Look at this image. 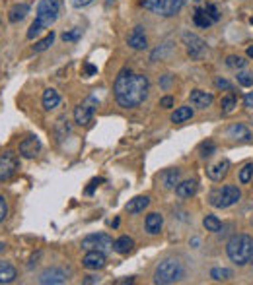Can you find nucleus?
<instances>
[{
    "label": "nucleus",
    "instance_id": "f257e3e1",
    "mask_svg": "<svg viewBox=\"0 0 253 285\" xmlns=\"http://www.w3.org/2000/svg\"><path fill=\"white\" fill-rule=\"evenodd\" d=\"M148 78L144 74H133L131 70H121L115 80V99L123 109L139 107L148 97Z\"/></svg>",
    "mask_w": 253,
    "mask_h": 285
},
{
    "label": "nucleus",
    "instance_id": "f03ea898",
    "mask_svg": "<svg viewBox=\"0 0 253 285\" xmlns=\"http://www.w3.org/2000/svg\"><path fill=\"white\" fill-rule=\"evenodd\" d=\"M61 12V4L59 0H39L37 2V10H35V22L29 25L27 29V39L37 37L43 29H47L51 25L57 22Z\"/></svg>",
    "mask_w": 253,
    "mask_h": 285
},
{
    "label": "nucleus",
    "instance_id": "7ed1b4c3",
    "mask_svg": "<svg viewBox=\"0 0 253 285\" xmlns=\"http://www.w3.org/2000/svg\"><path fill=\"white\" fill-rule=\"evenodd\" d=\"M228 258L238 264L245 266L247 262L253 260V237L249 235H234L226 245Z\"/></svg>",
    "mask_w": 253,
    "mask_h": 285
},
{
    "label": "nucleus",
    "instance_id": "20e7f679",
    "mask_svg": "<svg viewBox=\"0 0 253 285\" xmlns=\"http://www.w3.org/2000/svg\"><path fill=\"white\" fill-rule=\"evenodd\" d=\"M181 277H183V264L177 258H165L154 270V283L158 285L176 283Z\"/></svg>",
    "mask_w": 253,
    "mask_h": 285
},
{
    "label": "nucleus",
    "instance_id": "39448f33",
    "mask_svg": "<svg viewBox=\"0 0 253 285\" xmlns=\"http://www.w3.org/2000/svg\"><path fill=\"white\" fill-rule=\"evenodd\" d=\"M240 198H241V192H240V188H238V186L224 185V186H220V188H215V190L210 192L208 202H210V206L224 210V208H230V206L238 204Z\"/></svg>",
    "mask_w": 253,
    "mask_h": 285
},
{
    "label": "nucleus",
    "instance_id": "423d86ee",
    "mask_svg": "<svg viewBox=\"0 0 253 285\" xmlns=\"http://www.w3.org/2000/svg\"><path fill=\"white\" fill-rule=\"evenodd\" d=\"M189 0H142V6L150 12L164 16V18H172L179 14V10L187 4Z\"/></svg>",
    "mask_w": 253,
    "mask_h": 285
},
{
    "label": "nucleus",
    "instance_id": "0eeeda50",
    "mask_svg": "<svg viewBox=\"0 0 253 285\" xmlns=\"http://www.w3.org/2000/svg\"><path fill=\"white\" fill-rule=\"evenodd\" d=\"M96 107H98V99L94 95H90L82 101L78 107L74 109V123L80 124V126H86V124L92 123L94 119V112H96Z\"/></svg>",
    "mask_w": 253,
    "mask_h": 285
},
{
    "label": "nucleus",
    "instance_id": "6e6552de",
    "mask_svg": "<svg viewBox=\"0 0 253 285\" xmlns=\"http://www.w3.org/2000/svg\"><path fill=\"white\" fill-rule=\"evenodd\" d=\"M82 248L84 250H101L107 252L113 248V239L105 233H92L86 239H82Z\"/></svg>",
    "mask_w": 253,
    "mask_h": 285
},
{
    "label": "nucleus",
    "instance_id": "1a4fd4ad",
    "mask_svg": "<svg viewBox=\"0 0 253 285\" xmlns=\"http://www.w3.org/2000/svg\"><path fill=\"white\" fill-rule=\"evenodd\" d=\"M183 45H185V49H187V54H189L191 59H195V61H199L204 56V52H206V43L202 41L199 35H195V33H183Z\"/></svg>",
    "mask_w": 253,
    "mask_h": 285
},
{
    "label": "nucleus",
    "instance_id": "9d476101",
    "mask_svg": "<svg viewBox=\"0 0 253 285\" xmlns=\"http://www.w3.org/2000/svg\"><path fill=\"white\" fill-rule=\"evenodd\" d=\"M18 157L10 153V151H6V153H2L0 155V183H6V181H10L16 171H18Z\"/></svg>",
    "mask_w": 253,
    "mask_h": 285
},
{
    "label": "nucleus",
    "instance_id": "9b49d317",
    "mask_svg": "<svg viewBox=\"0 0 253 285\" xmlns=\"http://www.w3.org/2000/svg\"><path fill=\"white\" fill-rule=\"evenodd\" d=\"M68 281V273L63 268H47L39 275V283L43 285H61Z\"/></svg>",
    "mask_w": 253,
    "mask_h": 285
},
{
    "label": "nucleus",
    "instance_id": "f8f14e48",
    "mask_svg": "<svg viewBox=\"0 0 253 285\" xmlns=\"http://www.w3.org/2000/svg\"><path fill=\"white\" fill-rule=\"evenodd\" d=\"M105 264H107V258H105V252L101 250H88L86 256L82 258V266L88 270H101Z\"/></svg>",
    "mask_w": 253,
    "mask_h": 285
},
{
    "label": "nucleus",
    "instance_id": "ddd939ff",
    "mask_svg": "<svg viewBox=\"0 0 253 285\" xmlns=\"http://www.w3.org/2000/svg\"><path fill=\"white\" fill-rule=\"evenodd\" d=\"M228 171H230V161H228V159H220V161H216L206 167V177H208L210 181H216V183H218V181H222V179L226 177Z\"/></svg>",
    "mask_w": 253,
    "mask_h": 285
},
{
    "label": "nucleus",
    "instance_id": "4468645a",
    "mask_svg": "<svg viewBox=\"0 0 253 285\" xmlns=\"http://www.w3.org/2000/svg\"><path fill=\"white\" fill-rule=\"evenodd\" d=\"M39 149H41V142H39L37 138L27 136L25 140H22V144H20V155L25 157V159H31V157L37 155Z\"/></svg>",
    "mask_w": 253,
    "mask_h": 285
},
{
    "label": "nucleus",
    "instance_id": "2eb2a0df",
    "mask_svg": "<svg viewBox=\"0 0 253 285\" xmlns=\"http://www.w3.org/2000/svg\"><path fill=\"white\" fill-rule=\"evenodd\" d=\"M189 101L193 107H197V109H208L210 105H213V93H206V91H202V89H193L189 95Z\"/></svg>",
    "mask_w": 253,
    "mask_h": 285
},
{
    "label": "nucleus",
    "instance_id": "dca6fc26",
    "mask_svg": "<svg viewBox=\"0 0 253 285\" xmlns=\"http://www.w3.org/2000/svg\"><path fill=\"white\" fill-rule=\"evenodd\" d=\"M126 43H129V47H131V49H135V50L146 49L148 41H146L144 27H142V25H137V27L131 31V35H129V39H126Z\"/></svg>",
    "mask_w": 253,
    "mask_h": 285
},
{
    "label": "nucleus",
    "instance_id": "f3484780",
    "mask_svg": "<svg viewBox=\"0 0 253 285\" xmlns=\"http://www.w3.org/2000/svg\"><path fill=\"white\" fill-rule=\"evenodd\" d=\"M146 231L150 233V235H158L160 231H162V227H164V217H162V213H156V211H152L146 215Z\"/></svg>",
    "mask_w": 253,
    "mask_h": 285
},
{
    "label": "nucleus",
    "instance_id": "a211bd4d",
    "mask_svg": "<svg viewBox=\"0 0 253 285\" xmlns=\"http://www.w3.org/2000/svg\"><path fill=\"white\" fill-rule=\"evenodd\" d=\"M226 134L234 140H241V142H249L251 140V130L245 126V124H232L226 130Z\"/></svg>",
    "mask_w": 253,
    "mask_h": 285
},
{
    "label": "nucleus",
    "instance_id": "6ab92c4d",
    "mask_svg": "<svg viewBox=\"0 0 253 285\" xmlns=\"http://www.w3.org/2000/svg\"><path fill=\"white\" fill-rule=\"evenodd\" d=\"M181 171L179 169H165L164 173L160 175V183H162V186L164 188H176L181 181Z\"/></svg>",
    "mask_w": 253,
    "mask_h": 285
},
{
    "label": "nucleus",
    "instance_id": "aec40b11",
    "mask_svg": "<svg viewBox=\"0 0 253 285\" xmlns=\"http://www.w3.org/2000/svg\"><path fill=\"white\" fill-rule=\"evenodd\" d=\"M59 103H61V95H59V91L57 89H45L43 91V109L45 111H53L55 107H59Z\"/></svg>",
    "mask_w": 253,
    "mask_h": 285
},
{
    "label": "nucleus",
    "instance_id": "412c9836",
    "mask_svg": "<svg viewBox=\"0 0 253 285\" xmlns=\"http://www.w3.org/2000/svg\"><path fill=\"white\" fill-rule=\"evenodd\" d=\"M148 204H150V198H148V196H135L133 200H129L125 210L129 211V213H140V211H144L148 208Z\"/></svg>",
    "mask_w": 253,
    "mask_h": 285
},
{
    "label": "nucleus",
    "instance_id": "4be33fe9",
    "mask_svg": "<svg viewBox=\"0 0 253 285\" xmlns=\"http://www.w3.org/2000/svg\"><path fill=\"white\" fill-rule=\"evenodd\" d=\"M176 194L179 198H191L197 194V181H183L176 186Z\"/></svg>",
    "mask_w": 253,
    "mask_h": 285
},
{
    "label": "nucleus",
    "instance_id": "5701e85b",
    "mask_svg": "<svg viewBox=\"0 0 253 285\" xmlns=\"http://www.w3.org/2000/svg\"><path fill=\"white\" fill-rule=\"evenodd\" d=\"M16 268H14L10 262H2L0 260V283H10L16 279Z\"/></svg>",
    "mask_w": 253,
    "mask_h": 285
},
{
    "label": "nucleus",
    "instance_id": "b1692460",
    "mask_svg": "<svg viewBox=\"0 0 253 285\" xmlns=\"http://www.w3.org/2000/svg\"><path fill=\"white\" fill-rule=\"evenodd\" d=\"M133 247H135V241L126 235L119 237V239L113 243V250L115 252H119V254H129V252L133 250Z\"/></svg>",
    "mask_w": 253,
    "mask_h": 285
},
{
    "label": "nucleus",
    "instance_id": "393cba45",
    "mask_svg": "<svg viewBox=\"0 0 253 285\" xmlns=\"http://www.w3.org/2000/svg\"><path fill=\"white\" fill-rule=\"evenodd\" d=\"M27 14H29V6L27 4H16L12 10H10V14H8V20L12 24H16V22H22Z\"/></svg>",
    "mask_w": 253,
    "mask_h": 285
},
{
    "label": "nucleus",
    "instance_id": "a878e982",
    "mask_svg": "<svg viewBox=\"0 0 253 285\" xmlns=\"http://www.w3.org/2000/svg\"><path fill=\"white\" fill-rule=\"evenodd\" d=\"M193 22H195L197 27H202V29H206V27H210V25L215 24L213 18L204 12V8H202V10H195V14H193Z\"/></svg>",
    "mask_w": 253,
    "mask_h": 285
},
{
    "label": "nucleus",
    "instance_id": "bb28decb",
    "mask_svg": "<svg viewBox=\"0 0 253 285\" xmlns=\"http://www.w3.org/2000/svg\"><path fill=\"white\" fill-rule=\"evenodd\" d=\"M191 117H193V109L187 107V105H183V107H177L174 115H172V123H185V121H189Z\"/></svg>",
    "mask_w": 253,
    "mask_h": 285
},
{
    "label": "nucleus",
    "instance_id": "cd10ccee",
    "mask_svg": "<svg viewBox=\"0 0 253 285\" xmlns=\"http://www.w3.org/2000/svg\"><path fill=\"white\" fill-rule=\"evenodd\" d=\"M202 225H204V229L210 231V233H218V231L222 229V221H220L216 215H206V217L202 219Z\"/></svg>",
    "mask_w": 253,
    "mask_h": 285
},
{
    "label": "nucleus",
    "instance_id": "c85d7f7f",
    "mask_svg": "<svg viewBox=\"0 0 253 285\" xmlns=\"http://www.w3.org/2000/svg\"><path fill=\"white\" fill-rule=\"evenodd\" d=\"M236 105H238V99H236V95L234 93H228L222 97L220 101V107H222V112H232L236 109Z\"/></svg>",
    "mask_w": 253,
    "mask_h": 285
},
{
    "label": "nucleus",
    "instance_id": "c756f323",
    "mask_svg": "<svg viewBox=\"0 0 253 285\" xmlns=\"http://www.w3.org/2000/svg\"><path fill=\"white\" fill-rule=\"evenodd\" d=\"M53 41H55V33L51 31V33H47L41 41H37V43L33 45V50H35V52H43V50H47L51 45H53Z\"/></svg>",
    "mask_w": 253,
    "mask_h": 285
},
{
    "label": "nucleus",
    "instance_id": "7c9ffc66",
    "mask_svg": "<svg viewBox=\"0 0 253 285\" xmlns=\"http://www.w3.org/2000/svg\"><path fill=\"white\" fill-rule=\"evenodd\" d=\"M210 277L216 279V281H226V279L232 277V272L228 268H213L210 270Z\"/></svg>",
    "mask_w": 253,
    "mask_h": 285
},
{
    "label": "nucleus",
    "instance_id": "2f4dec72",
    "mask_svg": "<svg viewBox=\"0 0 253 285\" xmlns=\"http://www.w3.org/2000/svg\"><path fill=\"white\" fill-rule=\"evenodd\" d=\"M215 151H216V146L213 140H206V142H202L201 146H199V153H201V157H204V159L210 157Z\"/></svg>",
    "mask_w": 253,
    "mask_h": 285
},
{
    "label": "nucleus",
    "instance_id": "473e14b6",
    "mask_svg": "<svg viewBox=\"0 0 253 285\" xmlns=\"http://www.w3.org/2000/svg\"><path fill=\"white\" fill-rule=\"evenodd\" d=\"M253 179V163H247L240 169V183L241 185H247Z\"/></svg>",
    "mask_w": 253,
    "mask_h": 285
},
{
    "label": "nucleus",
    "instance_id": "72a5a7b5",
    "mask_svg": "<svg viewBox=\"0 0 253 285\" xmlns=\"http://www.w3.org/2000/svg\"><path fill=\"white\" fill-rule=\"evenodd\" d=\"M247 64L245 59H241V56H236V54H232V56H228L226 59V66L228 68H243Z\"/></svg>",
    "mask_w": 253,
    "mask_h": 285
},
{
    "label": "nucleus",
    "instance_id": "f704fd0d",
    "mask_svg": "<svg viewBox=\"0 0 253 285\" xmlns=\"http://www.w3.org/2000/svg\"><path fill=\"white\" fill-rule=\"evenodd\" d=\"M80 37H82V29H78V27H74V29H70V31H64V33H63V41H64V43L78 41Z\"/></svg>",
    "mask_w": 253,
    "mask_h": 285
},
{
    "label": "nucleus",
    "instance_id": "c9c22d12",
    "mask_svg": "<svg viewBox=\"0 0 253 285\" xmlns=\"http://www.w3.org/2000/svg\"><path fill=\"white\" fill-rule=\"evenodd\" d=\"M57 132H59V136H61V138L66 136V134L70 132V126H68V121H66V117H61V119L57 121Z\"/></svg>",
    "mask_w": 253,
    "mask_h": 285
},
{
    "label": "nucleus",
    "instance_id": "e433bc0d",
    "mask_svg": "<svg viewBox=\"0 0 253 285\" xmlns=\"http://www.w3.org/2000/svg\"><path fill=\"white\" fill-rule=\"evenodd\" d=\"M238 78V84L243 87H249L253 86V74H247V72H240V74L236 76Z\"/></svg>",
    "mask_w": 253,
    "mask_h": 285
},
{
    "label": "nucleus",
    "instance_id": "4c0bfd02",
    "mask_svg": "<svg viewBox=\"0 0 253 285\" xmlns=\"http://www.w3.org/2000/svg\"><path fill=\"white\" fill-rule=\"evenodd\" d=\"M204 12L213 18V22H218V20H220V12H218V8H216L215 4H206V6H204Z\"/></svg>",
    "mask_w": 253,
    "mask_h": 285
},
{
    "label": "nucleus",
    "instance_id": "58836bf2",
    "mask_svg": "<svg viewBox=\"0 0 253 285\" xmlns=\"http://www.w3.org/2000/svg\"><path fill=\"white\" fill-rule=\"evenodd\" d=\"M6 215H8V204H6L4 196H0V223L6 219Z\"/></svg>",
    "mask_w": 253,
    "mask_h": 285
},
{
    "label": "nucleus",
    "instance_id": "ea45409f",
    "mask_svg": "<svg viewBox=\"0 0 253 285\" xmlns=\"http://www.w3.org/2000/svg\"><path fill=\"white\" fill-rule=\"evenodd\" d=\"M215 86L218 87V89H228V91L232 89V84H230L228 80H224V78H216V80H215Z\"/></svg>",
    "mask_w": 253,
    "mask_h": 285
},
{
    "label": "nucleus",
    "instance_id": "a19ab883",
    "mask_svg": "<svg viewBox=\"0 0 253 285\" xmlns=\"http://www.w3.org/2000/svg\"><path fill=\"white\" fill-rule=\"evenodd\" d=\"M101 183H103V179H94L92 183H90V186L86 188V194H92L94 190H96V186H100Z\"/></svg>",
    "mask_w": 253,
    "mask_h": 285
},
{
    "label": "nucleus",
    "instance_id": "79ce46f5",
    "mask_svg": "<svg viewBox=\"0 0 253 285\" xmlns=\"http://www.w3.org/2000/svg\"><path fill=\"white\" fill-rule=\"evenodd\" d=\"M174 103H176V101H174V97H170V95L160 99V105H162L164 109H170V107H174Z\"/></svg>",
    "mask_w": 253,
    "mask_h": 285
},
{
    "label": "nucleus",
    "instance_id": "37998d69",
    "mask_svg": "<svg viewBox=\"0 0 253 285\" xmlns=\"http://www.w3.org/2000/svg\"><path fill=\"white\" fill-rule=\"evenodd\" d=\"M92 2H94V0H72V6H74V8H84V6H88Z\"/></svg>",
    "mask_w": 253,
    "mask_h": 285
},
{
    "label": "nucleus",
    "instance_id": "c03bdc74",
    "mask_svg": "<svg viewBox=\"0 0 253 285\" xmlns=\"http://www.w3.org/2000/svg\"><path fill=\"white\" fill-rule=\"evenodd\" d=\"M98 72V68L96 66H92V64H84V74L86 76H92V74H96Z\"/></svg>",
    "mask_w": 253,
    "mask_h": 285
},
{
    "label": "nucleus",
    "instance_id": "a18cd8bd",
    "mask_svg": "<svg viewBox=\"0 0 253 285\" xmlns=\"http://www.w3.org/2000/svg\"><path fill=\"white\" fill-rule=\"evenodd\" d=\"M98 281H100V277H98V275H88V277L84 279V283H86V285H88V283H98Z\"/></svg>",
    "mask_w": 253,
    "mask_h": 285
},
{
    "label": "nucleus",
    "instance_id": "49530a36",
    "mask_svg": "<svg viewBox=\"0 0 253 285\" xmlns=\"http://www.w3.org/2000/svg\"><path fill=\"white\" fill-rule=\"evenodd\" d=\"M245 107L253 109V93H247V95H245Z\"/></svg>",
    "mask_w": 253,
    "mask_h": 285
},
{
    "label": "nucleus",
    "instance_id": "de8ad7c7",
    "mask_svg": "<svg viewBox=\"0 0 253 285\" xmlns=\"http://www.w3.org/2000/svg\"><path fill=\"white\" fill-rule=\"evenodd\" d=\"M170 82H172V76H164V80H162V86L167 87V86H170Z\"/></svg>",
    "mask_w": 253,
    "mask_h": 285
},
{
    "label": "nucleus",
    "instance_id": "09e8293b",
    "mask_svg": "<svg viewBox=\"0 0 253 285\" xmlns=\"http://www.w3.org/2000/svg\"><path fill=\"white\" fill-rule=\"evenodd\" d=\"M247 56H249V59H253V47H249V49H247Z\"/></svg>",
    "mask_w": 253,
    "mask_h": 285
},
{
    "label": "nucleus",
    "instance_id": "8fccbe9b",
    "mask_svg": "<svg viewBox=\"0 0 253 285\" xmlns=\"http://www.w3.org/2000/svg\"><path fill=\"white\" fill-rule=\"evenodd\" d=\"M4 248H6V245H4V243H0V252H4Z\"/></svg>",
    "mask_w": 253,
    "mask_h": 285
},
{
    "label": "nucleus",
    "instance_id": "3c124183",
    "mask_svg": "<svg viewBox=\"0 0 253 285\" xmlns=\"http://www.w3.org/2000/svg\"><path fill=\"white\" fill-rule=\"evenodd\" d=\"M115 0H105V4H113Z\"/></svg>",
    "mask_w": 253,
    "mask_h": 285
},
{
    "label": "nucleus",
    "instance_id": "603ef678",
    "mask_svg": "<svg viewBox=\"0 0 253 285\" xmlns=\"http://www.w3.org/2000/svg\"><path fill=\"white\" fill-rule=\"evenodd\" d=\"M251 264H253V260H251Z\"/></svg>",
    "mask_w": 253,
    "mask_h": 285
}]
</instances>
